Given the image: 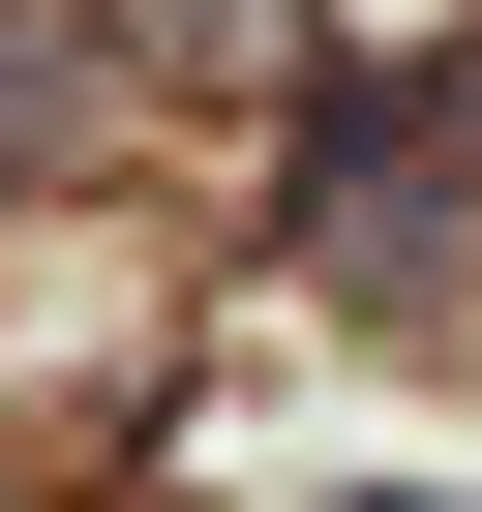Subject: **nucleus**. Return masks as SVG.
I'll use <instances>...</instances> for the list:
<instances>
[{"label":"nucleus","instance_id":"f257e3e1","mask_svg":"<svg viewBox=\"0 0 482 512\" xmlns=\"http://www.w3.org/2000/svg\"><path fill=\"white\" fill-rule=\"evenodd\" d=\"M121 31H151V61H211V91H241V61H302V0H121Z\"/></svg>","mask_w":482,"mask_h":512},{"label":"nucleus","instance_id":"f03ea898","mask_svg":"<svg viewBox=\"0 0 482 512\" xmlns=\"http://www.w3.org/2000/svg\"><path fill=\"white\" fill-rule=\"evenodd\" d=\"M61 61H91V31H61V0H0V151H31V121H61Z\"/></svg>","mask_w":482,"mask_h":512}]
</instances>
